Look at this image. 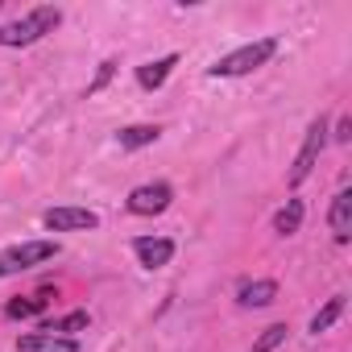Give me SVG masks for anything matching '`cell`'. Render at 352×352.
Masks as SVG:
<instances>
[{"label": "cell", "mask_w": 352, "mask_h": 352, "mask_svg": "<svg viewBox=\"0 0 352 352\" xmlns=\"http://www.w3.org/2000/svg\"><path fill=\"white\" fill-rule=\"evenodd\" d=\"M58 25H63V9H58V5H38V9H30L25 17L0 25V46H9V50L34 46V42H42L46 34H54Z\"/></svg>", "instance_id": "cell-1"}, {"label": "cell", "mask_w": 352, "mask_h": 352, "mask_svg": "<svg viewBox=\"0 0 352 352\" xmlns=\"http://www.w3.org/2000/svg\"><path fill=\"white\" fill-rule=\"evenodd\" d=\"M278 54V38H257V42H245L241 50H232V54H224L208 75L212 79H236V75H253L257 67H265L270 58Z\"/></svg>", "instance_id": "cell-2"}, {"label": "cell", "mask_w": 352, "mask_h": 352, "mask_svg": "<svg viewBox=\"0 0 352 352\" xmlns=\"http://www.w3.org/2000/svg\"><path fill=\"white\" fill-rule=\"evenodd\" d=\"M58 257V241H21V245H9L0 253V278H13V274H30L46 261Z\"/></svg>", "instance_id": "cell-3"}, {"label": "cell", "mask_w": 352, "mask_h": 352, "mask_svg": "<svg viewBox=\"0 0 352 352\" xmlns=\"http://www.w3.org/2000/svg\"><path fill=\"white\" fill-rule=\"evenodd\" d=\"M323 145H327V120H323V116H315V120L307 124V137H302L298 157H294V166H290V187H302V183L311 179V170H315V162H319Z\"/></svg>", "instance_id": "cell-4"}, {"label": "cell", "mask_w": 352, "mask_h": 352, "mask_svg": "<svg viewBox=\"0 0 352 352\" xmlns=\"http://www.w3.org/2000/svg\"><path fill=\"white\" fill-rule=\"evenodd\" d=\"M170 199H174V187H170V183H145V187L129 191L124 208H129L133 216H162V212L170 208Z\"/></svg>", "instance_id": "cell-5"}, {"label": "cell", "mask_w": 352, "mask_h": 352, "mask_svg": "<svg viewBox=\"0 0 352 352\" xmlns=\"http://www.w3.org/2000/svg\"><path fill=\"white\" fill-rule=\"evenodd\" d=\"M42 224L50 232H87V228H100V216L91 208H50Z\"/></svg>", "instance_id": "cell-6"}, {"label": "cell", "mask_w": 352, "mask_h": 352, "mask_svg": "<svg viewBox=\"0 0 352 352\" xmlns=\"http://www.w3.org/2000/svg\"><path fill=\"white\" fill-rule=\"evenodd\" d=\"M133 253H137V261L145 270H162L174 257V241H166V236H137L133 241Z\"/></svg>", "instance_id": "cell-7"}, {"label": "cell", "mask_w": 352, "mask_h": 352, "mask_svg": "<svg viewBox=\"0 0 352 352\" xmlns=\"http://www.w3.org/2000/svg\"><path fill=\"white\" fill-rule=\"evenodd\" d=\"M327 224H331V236H336L340 245H348V241H352V191H348V187H344V191H336L331 212H327Z\"/></svg>", "instance_id": "cell-8"}, {"label": "cell", "mask_w": 352, "mask_h": 352, "mask_svg": "<svg viewBox=\"0 0 352 352\" xmlns=\"http://www.w3.org/2000/svg\"><path fill=\"white\" fill-rule=\"evenodd\" d=\"M17 352H79V340L50 336V331H30L17 340Z\"/></svg>", "instance_id": "cell-9"}, {"label": "cell", "mask_w": 352, "mask_h": 352, "mask_svg": "<svg viewBox=\"0 0 352 352\" xmlns=\"http://www.w3.org/2000/svg\"><path fill=\"white\" fill-rule=\"evenodd\" d=\"M274 298H278V282H270V278L241 282V290H236V302H241L245 311H253V307H270Z\"/></svg>", "instance_id": "cell-10"}, {"label": "cell", "mask_w": 352, "mask_h": 352, "mask_svg": "<svg viewBox=\"0 0 352 352\" xmlns=\"http://www.w3.org/2000/svg\"><path fill=\"white\" fill-rule=\"evenodd\" d=\"M174 67H179V54H162V58H153V63H141V67H137V83H141L145 91H157V87L170 79Z\"/></svg>", "instance_id": "cell-11"}, {"label": "cell", "mask_w": 352, "mask_h": 352, "mask_svg": "<svg viewBox=\"0 0 352 352\" xmlns=\"http://www.w3.org/2000/svg\"><path fill=\"white\" fill-rule=\"evenodd\" d=\"M302 216H307V204H302V199H286V204L278 208V216H274V232H278V236H294V232L302 228Z\"/></svg>", "instance_id": "cell-12"}, {"label": "cell", "mask_w": 352, "mask_h": 352, "mask_svg": "<svg viewBox=\"0 0 352 352\" xmlns=\"http://www.w3.org/2000/svg\"><path fill=\"white\" fill-rule=\"evenodd\" d=\"M157 137H162V129H157V124H124V129L116 133L120 149H145V145H153Z\"/></svg>", "instance_id": "cell-13"}, {"label": "cell", "mask_w": 352, "mask_h": 352, "mask_svg": "<svg viewBox=\"0 0 352 352\" xmlns=\"http://www.w3.org/2000/svg\"><path fill=\"white\" fill-rule=\"evenodd\" d=\"M46 307H50V294H46V290H38V294L13 298V302L5 307V315H9V319H34V315H42Z\"/></svg>", "instance_id": "cell-14"}, {"label": "cell", "mask_w": 352, "mask_h": 352, "mask_svg": "<svg viewBox=\"0 0 352 352\" xmlns=\"http://www.w3.org/2000/svg\"><path fill=\"white\" fill-rule=\"evenodd\" d=\"M83 327H87V311H71V315H58V319H46L42 323V331L67 336V340H75V331H83Z\"/></svg>", "instance_id": "cell-15"}, {"label": "cell", "mask_w": 352, "mask_h": 352, "mask_svg": "<svg viewBox=\"0 0 352 352\" xmlns=\"http://www.w3.org/2000/svg\"><path fill=\"white\" fill-rule=\"evenodd\" d=\"M340 315H344V294H331V298H327V302L311 315V331H315V336H319V331H327Z\"/></svg>", "instance_id": "cell-16"}, {"label": "cell", "mask_w": 352, "mask_h": 352, "mask_svg": "<svg viewBox=\"0 0 352 352\" xmlns=\"http://www.w3.org/2000/svg\"><path fill=\"white\" fill-rule=\"evenodd\" d=\"M286 331H290L286 323H270V327L253 340V352H274V348H282V344H286Z\"/></svg>", "instance_id": "cell-17"}, {"label": "cell", "mask_w": 352, "mask_h": 352, "mask_svg": "<svg viewBox=\"0 0 352 352\" xmlns=\"http://www.w3.org/2000/svg\"><path fill=\"white\" fill-rule=\"evenodd\" d=\"M112 75H116V58H104V63H100V71H96V79L87 83V96H96V91H104V87L112 83Z\"/></svg>", "instance_id": "cell-18"}, {"label": "cell", "mask_w": 352, "mask_h": 352, "mask_svg": "<svg viewBox=\"0 0 352 352\" xmlns=\"http://www.w3.org/2000/svg\"><path fill=\"white\" fill-rule=\"evenodd\" d=\"M352 137V120L348 116H340V129H336V141H348Z\"/></svg>", "instance_id": "cell-19"}]
</instances>
